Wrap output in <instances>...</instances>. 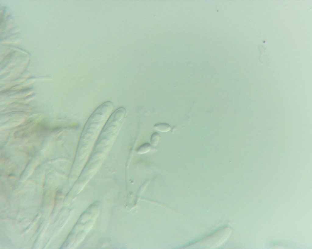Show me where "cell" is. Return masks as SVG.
<instances>
[{
  "label": "cell",
  "mask_w": 312,
  "mask_h": 249,
  "mask_svg": "<svg viewBox=\"0 0 312 249\" xmlns=\"http://www.w3.org/2000/svg\"><path fill=\"white\" fill-rule=\"evenodd\" d=\"M231 232V228L224 227L215 231L209 236L196 243L199 246L208 248L215 247L222 244L229 237Z\"/></svg>",
  "instance_id": "obj_1"
},
{
  "label": "cell",
  "mask_w": 312,
  "mask_h": 249,
  "mask_svg": "<svg viewBox=\"0 0 312 249\" xmlns=\"http://www.w3.org/2000/svg\"><path fill=\"white\" fill-rule=\"evenodd\" d=\"M155 130L162 132H166L169 131L171 129L170 126L167 123H159L155 124L154 126Z\"/></svg>",
  "instance_id": "obj_2"
},
{
  "label": "cell",
  "mask_w": 312,
  "mask_h": 249,
  "mask_svg": "<svg viewBox=\"0 0 312 249\" xmlns=\"http://www.w3.org/2000/svg\"><path fill=\"white\" fill-rule=\"evenodd\" d=\"M151 145L148 143H145L139 147L136 150L137 153L139 154H145L149 152L151 149Z\"/></svg>",
  "instance_id": "obj_3"
},
{
  "label": "cell",
  "mask_w": 312,
  "mask_h": 249,
  "mask_svg": "<svg viewBox=\"0 0 312 249\" xmlns=\"http://www.w3.org/2000/svg\"><path fill=\"white\" fill-rule=\"evenodd\" d=\"M160 138V135L157 132H155L152 133L151 137V142L152 145L154 146H156L158 144Z\"/></svg>",
  "instance_id": "obj_4"
}]
</instances>
